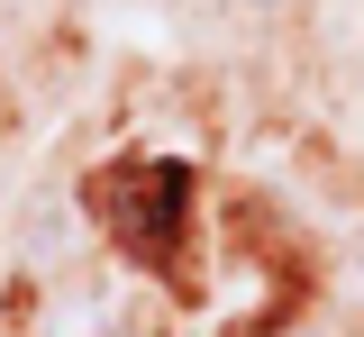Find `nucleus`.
I'll list each match as a JSON object with an SVG mask.
<instances>
[{
    "label": "nucleus",
    "instance_id": "f257e3e1",
    "mask_svg": "<svg viewBox=\"0 0 364 337\" xmlns=\"http://www.w3.org/2000/svg\"><path fill=\"white\" fill-rule=\"evenodd\" d=\"M182 210H191V173L182 164H119L100 183V219L119 228V246L136 255H164L182 237Z\"/></svg>",
    "mask_w": 364,
    "mask_h": 337
}]
</instances>
